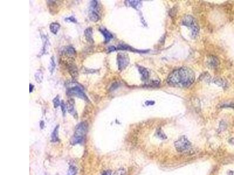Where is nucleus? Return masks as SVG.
<instances>
[{
    "instance_id": "1",
    "label": "nucleus",
    "mask_w": 234,
    "mask_h": 175,
    "mask_svg": "<svg viewBox=\"0 0 234 175\" xmlns=\"http://www.w3.org/2000/svg\"><path fill=\"white\" fill-rule=\"evenodd\" d=\"M195 80V75L188 67H181L172 72L167 79V84L173 87L186 88L192 85Z\"/></svg>"
},
{
    "instance_id": "2",
    "label": "nucleus",
    "mask_w": 234,
    "mask_h": 175,
    "mask_svg": "<svg viewBox=\"0 0 234 175\" xmlns=\"http://www.w3.org/2000/svg\"><path fill=\"white\" fill-rule=\"evenodd\" d=\"M88 129V124L86 122H83L76 126L74 136L72 138V143L73 144H81L85 138V136Z\"/></svg>"
},
{
    "instance_id": "3",
    "label": "nucleus",
    "mask_w": 234,
    "mask_h": 175,
    "mask_svg": "<svg viewBox=\"0 0 234 175\" xmlns=\"http://www.w3.org/2000/svg\"><path fill=\"white\" fill-rule=\"evenodd\" d=\"M182 23H183V25L184 26L189 27V28H190L192 38L195 39L197 37L199 33L200 28L196 20L191 15L185 16L183 18V21H182Z\"/></svg>"
},
{
    "instance_id": "4",
    "label": "nucleus",
    "mask_w": 234,
    "mask_h": 175,
    "mask_svg": "<svg viewBox=\"0 0 234 175\" xmlns=\"http://www.w3.org/2000/svg\"><path fill=\"white\" fill-rule=\"evenodd\" d=\"M74 83H73L72 84L73 85L69 86V87L68 88L66 93L67 95L69 96H76L79 98H80L86 102H88L89 99L86 95V94L85 93L84 90L82 89L80 85L78 84H75Z\"/></svg>"
},
{
    "instance_id": "5",
    "label": "nucleus",
    "mask_w": 234,
    "mask_h": 175,
    "mask_svg": "<svg viewBox=\"0 0 234 175\" xmlns=\"http://www.w3.org/2000/svg\"><path fill=\"white\" fill-rule=\"evenodd\" d=\"M174 146L178 152H186L190 150L191 144L185 136H182L174 142Z\"/></svg>"
},
{
    "instance_id": "6",
    "label": "nucleus",
    "mask_w": 234,
    "mask_h": 175,
    "mask_svg": "<svg viewBox=\"0 0 234 175\" xmlns=\"http://www.w3.org/2000/svg\"><path fill=\"white\" fill-rule=\"evenodd\" d=\"M117 63H118V70L120 71H122L129 63L128 56L125 53H119L117 56Z\"/></svg>"
},
{
    "instance_id": "7",
    "label": "nucleus",
    "mask_w": 234,
    "mask_h": 175,
    "mask_svg": "<svg viewBox=\"0 0 234 175\" xmlns=\"http://www.w3.org/2000/svg\"><path fill=\"white\" fill-rule=\"evenodd\" d=\"M67 67L68 71L72 78L74 80H76L78 78V77H79V71H78L77 67L76 64L70 62L68 64Z\"/></svg>"
},
{
    "instance_id": "8",
    "label": "nucleus",
    "mask_w": 234,
    "mask_h": 175,
    "mask_svg": "<svg viewBox=\"0 0 234 175\" xmlns=\"http://www.w3.org/2000/svg\"><path fill=\"white\" fill-rule=\"evenodd\" d=\"M100 32L102 33V35L104 37V39H105V43H108L110 42V40L113 39V35L111 33H110L106 28H100L99 29Z\"/></svg>"
},
{
    "instance_id": "9",
    "label": "nucleus",
    "mask_w": 234,
    "mask_h": 175,
    "mask_svg": "<svg viewBox=\"0 0 234 175\" xmlns=\"http://www.w3.org/2000/svg\"><path fill=\"white\" fill-rule=\"evenodd\" d=\"M116 50H129V51H131L137 52V53H146V52H147V51H145V50H137V49H135L132 48V47L128 46V45L123 44V43L119 44L118 46L117 47V48H116Z\"/></svg>"
},
{
    "instance_id": "10",
    "label": "nucleus",
    "mask_w": 234,
    "mask_h": 175,
    "mask_svg": "<svg viewBox=\"0 0 234 175\" xmlns=\"http://www.w3.org/2000/svg\"><path fill=\"white\" fill-rule=\"evenodd\" d=\"M63 53L65 56H68L69 57H72L76 55V51L73 47L68 46L64 48V49L63 50Z\"/></svg>"
},
{
    "instance_id": "11",
    "label": "nucleus",
    "mask_w": 234,
    "mask_h": 175,
    "mask_svg": "<svg viewBox=\"0 0 234 175\" xmlns=\"http://www.w3.org/2000/svg\"><path fill=\"white\" fill-rule=\"evenodd\" d=\"M84 36L87 41L90 43H94V40L93 37V28L89 27L84 31Z\"/></svg>"
},
{
    "instance_id": "12",
    "label": "nucleus",
    "mask_w": 234,
    "mask_h": 175,
    "mask_svg": "<svg viewBox=\"0 0 234 175\" xmlns=\"http://www.w3.org/2000/svg\"><path fill=\"white\" fill-rule=\"evenodd\" d=\"M74 101L73 99H70L68 102V110L69 112V113H70L72 115L74 116V117H75V116H77V113L76 112L75 110V108H74Z\"/></svg>"
},
{
    "instance_id": "13",
    "label": "nucleus",
    "mask_w": 234,
    "mask_h": 175,
    "mask_svg": "<svg viewBox=\"0 0 234 175\" xmlns=\"http://www.w3.org/2000/svg\"><path fill=\"white\" fill-rule=\"evenodd\" d=\"M138 70L142 75V79L143 81H147L149 77V73L145 67L141 66L138 67Z\"/></svg>"
},
{
    "instance_id": "14",
    "label": "nucleus",
    "mask_w": 234,
    "mask_h": 175,
    "mask_svg": "<svg viewBox=\"0 0 234 175\" xmlns=\"http://www.w3.org/2000/svg\"><path fill=\"white\" fill-rule=\"evenodd\" d=\"M88 16L90 19L94 22L98 21L100 19V16L99 15L98 12L94 10H90Z\"/></svg>"
},
{
    "instance_id": "15",
    "label": "nucleus",
    "mask_w": 234,
    "mask_h": 175,
    "mask_svg": "<svg viewBox=\"0 0 234 175\" xmlns=\"http://www.w3.org/2000/svg\"><path fill=\"white\" fill-rule=\"evenodd\" d=\"M60 28V25L57 22H52L49 26L50 32L54 35H57Z\"/></svg>"
},
{
    "instance_id": "16",
    "label": "nucleus",
    "mask_w": 234,
    "mask_h": 175,
    "mask_svg": "<svg viewBox=\"0 0 234 175\" xmlns=\"http://www.w3.org/2000/svg\"><path fill=\"white\" fill-rule=\"evenodd\" d=\"M59 126L57 125L53 130L52 133L51 134V141L53 142H56L59 141Z\"/></svg>"
},
{
    "instance_id": "17",
    "label": "nucleus",
    "mask_w": 234,
    "mask_h": 175,
    "mask_svg": "<svg viewBox=\"0 0 234 175\" xmlns=\"http://www.w3.org/2000/svg\"><path fill=\"white\" fill-rule=\"evenodd\" d=\"M207 64L210 67H211V68H215V67H217L218 65L219 61L216 57L212 56L209 59V60H208Z\"/></svg>"
},
{
    "instance_id": "18",
    "label": "nucleus",
    "mask_w": 234,
    "mask_h": 175,
    "mask_svg": "<svg viewBox=\"0 0 234 175\" xmlns=\"http://www.w3.org/2000/svg\"><path fill=\"white\" fill-rule=\"evenodd\" d=\"M43 40H44V42H43V49H42V53L41 54V55H44L45 53H46V51L48 49V46H49V40L47 38L46 36H43Z\"/></svg>"
},
{
    "instance_id": "19",
    "label": "nucleus",
    "mask_w": 234,
    "mask_h": 175,
    "mask_svg": "<svg viewBox=\"0 0 234 175\" xmlns=\"http://www.w3.org/2000/svg\"><path fill=\"white\" fill-rule=\"evenodd\" d=\"M55 67H56V63L55 61V58L53 56V57H51L50 59V61L49 67V70L51 74H53L55 69Z\"/></svg>"
},
{
    "instance_id": "20",
    "label": "nucleus",
    "mask_w": 234,
    "mask_h": 175,
    "mask_svg": "<svg viewBox=\"0 0 234 175\" xmlns=\"http://www.w3.org/2000/svg\"><path fill=\"white\" fill-rule=\"evenodd\" d=\"M35 77L37 83L39 84L41 83L43 81V73L42 71L40 70L37 71V72L35 75Z\"/></svg>"
},
{
    "instance_id": "21",
    "label": "nucleus",
    "mask_w": 234,
    "mask_h": 175,
    "mask_svg": "<svg viewBox=\"0 0 234 175\" xmlns=\"http://www.w3.org/2000/svg\"><path fill=\"white\" fill-rule=\"evenodd\" d=\"M99 8V5H98V2L96 0H93V1H92L90 3V9L91 10H94V11H98Z\"/></svg>"
},
{
    "instance_id": "22",
    "label": "nucleus",
    "mask_w": 234,
    "mask_h": 175,
    "mask_svg": "<svg viewBox=\"0 0 234 175\" xmlns=\"http://www.w3.org/2000/svg\"><path fill=\"white\" fill-rule=\"evenodd\" d=\"M214 83H215L216 84L219 85V86H221L223 87H226L227 85V83L224 81L223 79H221V78H215L214 80Z\"/></svg>"
},
{
    "instance_id": "23",
    "label": "nucleus",
    "mask_w": 234,
    "mask_h": 175,
    "mask_svg": "<svg viewBox=\"0 0 234 175\" xmlns=\"http://www.w3.org/2000/svg\"><path fill=\"white\" fill-rule=\"evenodd\" d=\"M128 2L130 6L135 9H138L140 5V1H128Z\"/></svg>"
},
{
    "instance_id": "24",
    "label": "nucleus",
    "mask_w": 234,
    "mask_h": 175,
    "mask_svg": "<svg viewBox=\"0 0 234 175\" xmlns=\"http://www.w3.org/2000/svg\"><path fill=\"white\" fill-rule=\"evenodd\" d=\"M77 173V169L74 165H71L69 167L68 175H76Z\"/></svg>"
},
{
    "instance_id": "25",
    "label": "nucleus",
    "mask_w": 234,
    "mask_h": 175,
    "mask_svg": "<svg viewBox=\"0 0 234 175\" xmlns=\"http://www.w3.org/2000/svg\"><path fill=\"white\" fill-rule=\"evenodd\" d=\"M53 105H54V107L55 109L57 108V107L60 106V98L59 95L56 96L53 99Z\"/></svg>"
},
{
    "instance_id": "26",
    "label": "nucleus",
    "mask_w": 234,
    "mask_h": 175,
    "mask_svg": "<svg viewBox=\"0 0 234 175\" xmlns=\"http://www.w3.org/2000/svg\"><path fill=\"white\" fill-rule=\"evenodd\" d=\"M60 107H61V110L62 112V113L63 116H65L66 113V111L68 110V106L67 105L65 104V103L63 101H62L60 103Z\"/></svg>"
},
{
    "instance_id": "27",
    "label": "nucleus",
    "mask_w": 234,
    "mask_h": 175,
    "mask_svg": "<svg viewBox=\"0 0 234 175\" xmlns=\"http://www.w3.org/2000/svg\"><path fill=\"white\" fill-rule=\"evenodd\" d=\"M156 134L159 138L161 139H166L167 137L161 129H158L156 131Z\"/></svg>"
},
{
    "instance_id": "28",
    "label": "nucleus",
    "mask_w": 234,
    "mask_h": 175,
    "mask_svg": "<svg viewBox=\"0 0 234 175\" xmlns=\"http://www.w3.org/2000/svg\"><path fill=\"white\" fill-rule=\"evenodd\" d=\"M118 87H119V83H117V82H115V83H113V84L111 85V86L110 87V89H109V91H110V92H112V91H114V90H115L116 89L118 88Z\"/></svg>"
},
{
    "instance_id": "29",
    "label": "nucleus",
    "mask_w": 234,
    "mask_h": 175,
    "mask_svg": "<svg viewBox=\"0 0 234 175\" xmlns=\"http://www.w3.org/2000/svg\"><path fill=\"white\" fill-rule=\"evenodd\" d=\"M64 20L66 21V22H73V23H77V19L73 16H71V17H69L68 18H65Z\"/></svg>"
},
{
    "instance_id": "30",
    "label": "nucleus",
    "mask_w": 234,
    "mask_h": 175,
    "mask_svg": "<svg viewBox=\"0 0 234 175\" xmlns=\"http://www.w3.org/2000/svg\"><path fill=\"white\" fill-rule=\"evenodd\" d=\"M116 50V48L114 46H110L108 48V53H111L112 51H114Z\"/></svg>"
},
{
    "instance_id": "31",
    "label": "nucleus",
    "mask_w": 234,
    "mask_h": 175,
    "mask_svg": "<svg viewBox=\"0 0 234 175\" xmlns=\"http://www.w3.org/2000/svg\"><path fill=\"white\" fill-rule=\"evenodd\" d=\"M34 89V85H32V84H29V92L30 93H32L33 90Z\"/></svg>"
},
{
    "instance_id": "32",
    "label": "nucleus",
    "mask_w": 234,
    "mask_h": 175,
    "mask_svg": "<svg viewBox=\"0 0 234 175\" xmlns=\"http://www.w3.org/2000/svg\"><path fill=\"white\" fill-rule=\"evenodd\" d=\"M145 103L147 105H152V104H153L154 103V102H150V101H147V102H146Z\"/></svg>"
},
{
    "instance_id": "33",
    "label": "nucleus",
    "mask_w": 234,
    "mask_h": 175,
    "mask_svg": "<svg viewBox=\"0 0 234 175\" xmlns=\"http://www.w3.org/2000/svg\"><path fill=\"white\" fill-rule=\"evenodd\" d=\"M229 142L230 144H232V145H234V138H231V139L229 140Z\"/></svg>"
},
{
    "instance_id": "34",
    "label": "nucleus",
    "mask_w": 234,
    "mask_h": 175,
    "mask_svg": "<svg viewBox=\"0 0 234 175\" xmlns=\"http://www.w3.org/2000/svg\"><path fill=\"white\" fill-rule=\"evenodd\" d=\"M102 175H111V173L110 171H107L104 173Z\"/></svg>"
}]
</instances>
